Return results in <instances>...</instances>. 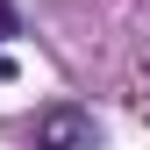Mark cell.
Here are the masks:
<instances>
[{
    "label": "cell",
    "instance_id": "6da1fadb",
    "mask_svg": "<svg viewBox=\"0 0 150 150\" xmlns=\"http://www.w3.org/2000/svg\"><path fill=\"white\" fill-rule=\"evenodd\" d=\"M29 143L36 150H93L100 143V122H93V107H79V100H50L43 115H36Z\"/></svg>",
    "mask_w": 150,
    "mask_h": 150
},
{
    "label": "cell",
    "instance_id": "7a4b0ae2",
    "mask_svg": "<svg viewBox=\"0 0 150 150\" xmlns=\"http://www.w3.org/2000/svg\"><path fill=\"white\" fill-rule=\"evenodd\" d=\"M14 29H22V14H14V7H7V0H0V43H7V36H14ZM7 71H14V64H7V50H0V79H7Z\"/></svg>",
    "mask_w": 150,
    "mask_h": 150
}]
</instances>
